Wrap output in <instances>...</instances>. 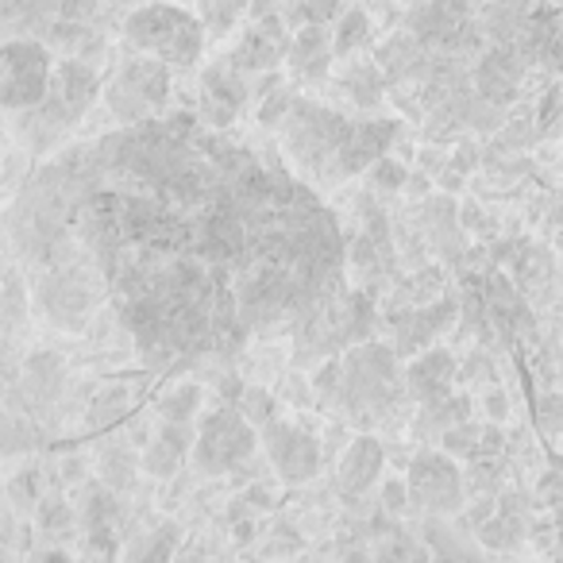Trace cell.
Instances as JSON below:
<instances>
[{
    "label": "cell",
    "mask_w": 563,
    "mask_h": 563,
    "mask_svg": "<svg viewBox=\"0 0 563 563\" xmlns=\"http://www.w3.org/2000/svg\"><path fill=\"white\" fill-rule=\"evenodd\" d=\"M9 243L55 329L86 332L109 301L151 363L298 329L352 266L306 181L194 117L58 151L9 205Z\"/></svg>",
    "instance_id": "obj_1"
},
{
    "label": "cell",
    "mask_w": 563,
    "mask_h": 563,
    "mask_svg": "<svg viewBox=\"0 0 563 563\" xmlns=\"http://www.w3.org/2000/svg\"><path fill=\"white\" fill-rule=\"evenodd\" d=\"M398 347L375 344V340L352 344L340 355V386L329 406L344 409L360 429H371L375 421L390 417L401 394H409V386L401 383L406 375L398 371Z\"/></svg>",
    "instance_id": "obj_2"
},
{
    "label": "cell",
    "mask_w": 563,
    "mask_h": 563,
    "mask_svg": "<svg viewBox=\"0 0 563 563\" xmlns=\"http://www.w3.org/2000/svg\"><path fill=\"white\" fill-rule=\"evenodd\" d=\"M282 147L294 163H301L317 181H347L352 174V143L360 124L313 101H294L278 124Z\"/></svg>",
    "instance_id": "obj_3"
},
{
    "label": "cell",
    "mask_w": 563,
    "mask_h": 563,
    "mask_svg": "<svg viewBox=\"0 0 563 563\" xmlns=\"http://www.w3.org/2000/svg\"><path fill=\"white\" fill-rule=\"evenodd\" d=\"M97 89H101V78L93 66H86L81 58H63L51 78V93L35 109H24V140L35 151H51L86 117L89 104L97 101Z\"/></svg>",
    "instance_id": "obj_4"
},
{
    "label": "cell",
    "mask_w": 563,
    "mask_h": 563,
    "mask_svg": "<svg viewBox=\"0 0 563 563\" xmlns=\"http://www.w3.org/2000/svg\"><path fill=\"white\" fill-rule=\"evenodd\" d=\"M371 324H375V301L367 290H340L324 301L321 309L306 317V321L294 329V360L309 363L321 360V355H340V347H352L371 340Z\"/></svg>",
    "instance_id": "obj_5"
},
{
    "label": "cell",
    "mask_w": 563,
    "mask_h": 563,
    "mask_svg": "<svg viewBox=\"0 0 563 563\" xmlns=\"http://www.w3.org/2000/svg\"><path fill=\"white\" fill-rule=\"evenodd\" d=\"M205 20L178 4H147L124 20V35L135 51L163 58L166 66H194L205 47Z\"/></svg>",
    "instance_id": "obj_6"
},
{
    "label": "cell",
    "mask_w": 563,
    "mask_h": 563,
    "mask_svg": "<svg viewBox=\"0 0 563 563\" xmlns=\"http://www.w3.org/2000/svg\"><path fill=\"white\" fill-rule=\"evenodd\" d=\"M104 101H109V112L120 124L155 120L158 109L170 101V70L155 55L128 58L117 78L109 81V89H104Z\"/></svg>",
    "instance_id": "obj_7"
},
{
    "label": "cell",
    "mask_w": 563,
    "mask_h": 563,
    "mask_svg": "<svg viewBox=\"0 0 563 563\" xmlns=\"http://www.w3.org/2000/svg\"><path fill=\"white\" fill-rule=\"evenodd\" d=\"M263 437H255V424L240 413L235 406H220L212 413L201 417L197 424V444H194V463L205 475H224L235 471L255 455V444Z\"/></svg>",
    "instance_id": "obj_8"
},
{
    "label": "cell",
    "mask_w": 563,
    "mask_h": 563,
    "mask_svg": "<svg viewBox=\"0 0 563 563\" xmlns=\"http://www.w3.org/2000/svg\"><path fill=\"white\" fill-rule=\"evenodd\" d=\"M55 63L51 51L35 40H9L0 51V101L9 112L35 109L51 93Z\"/></svg>",
    "instance_id": "obj_9"
},
{
    "label": "cell",
    "mask_w": 563,
    "mask_h": 563,
    "mask_svg": "<svg viewBox=\"0 0 563 563\" xmlns=\"http://www.w3.org/2000/svg\"><path fill=\"white\" fill-rule=\"evenodd\" d=\"M409 506L432 517L455 514L463 506V471L452 452H417L409 463Z\"/></svg>",
    "instance_id": "obj_10"
},
{
    "label": "cell",
    "mask_w": 563,
    "mask_h": 563,
    "mask_svg": "<svg viewBox=\"0 0 563 563\" xmlns=\"http://www.w3.org/2000/svg\"><path fill=\"white\" fill-rule=\"evenodd\" d=\"M263 448H266V460H271L274 475L282 483H309V478L321 471V440L313 432L298 429L290 421H266L263 424Z\"/></svg>",
    "instance_id": "obj_11"
},
{
    "label": "cell",
    "mask_w": 563,
    "mask_h": 563,
    "mask_svg": "<svg viewBox=\"0 0 563 563\" xmlns=\"http://www.w3.org/2000/svg\"><path fill=\"white\" fill-rule=\"evenodd\" d=\"M525 66H529V58L521 55V47H517L514 40H498L494 47H486L483 55L475 58V66H471L475 93L486 97L490 104H501V109H506V104L517 97V89H521Z\"/></svg>",
    "instance_id": "obj_12"
},
{
    "label": "cell",
    "mask_w": 563,
    "mask_h": 563,
    "mask_svg": "<svg viewBox=\"0 0 563 563\" xmlns=\"http://www.w3.org/2000/svg\"><path fill=\"white\" fill-rule=\"evenodd\" d=\"M63 383H66V371H63V360L47 347L32 352L24 360V378H12L9 383V398H24L27 409H20L24 417H40L43 409H51L63 394ZM16 409V406H12Z\"/></svg>",
    "instance_id": "obj_13"
},
{
    "label": "cell",
    "mask_w": 563,
    "mask_h": 563,
    "mask_svg": "<svg viewBox=\"0 0 563 563\" xmlns=\"http://www.w3.org/2000/svg\"><path fill=\"white\" fill-rule=\"evenodd\" d=\"M247 104V78L232 63L209 66L201 78V120L209 128H232Z\"/></svg>",
    "instance_id": "obj_14"
},
{
    "label": "cell",
    "mask_w": 563,
    "mask_h": 563,
    "mask_svg": "<svg viewBox=\"0 0 563 563\" xmlns=\"http://www.w3.org/2000/svg\"><path fill=\"white\" fill-rule=\"evenodd\" d=\"M455 313H460V306H455L452 298H437L417 309H406V313L394 321V332H398V344L394 347H398L401 360H413L424 347H432V340L455 321Z\"/></svg>",
    "instance_id": "obj_15"
},
{
    "label": "cell",
    "mask_w": 563,
    "mask_h": 563,
    "mask_svg": "<svg viewBox=\"0 0 563 563\" xmlns=\"http://www.w3.org/2000/svg\"><path fill=\"white\" fill-rule=\"evenodd\" d=\"M290 55V43H286V24L278 16H258V24L251 27L240 40V47L228 55V63L243 74H271L282 58Z\"/></svg>",
    "instance_id": "obj_16"
},
{
    "label": "cell",
    "mask_w": 563,
    "mask_h": 563,
    "mask_svg": "<svg viewBox=\"0 0 563 563\" xmlns=\"http://www.w3.org/2000/svg\"><path fill=\"white\" fill-rule=\"evenodd\" d=\"M483 294H486V329H490V336H501V340L529 336L532 317H529V309H525L517 286H509L501 274H486Z\"/></svg>",
    "instance_id": "obj_17"
},
{
    "label": "cell",
    "mask_w": 563,
    "mask_h": 563,
    "mask_svg": "<svg viewBox=\"0 0 563 563\" xmlns=\"http://www.w3.org/2000/svg\"><path fill=\"white\" fill-rule=\"evenodd\" d=\"M383 467H386V448L378 444V440L371 437V432L355 437L352 448H347L344 460H340V467H336V490H340V498H347V501L363 498V494H367L371 486L378 483Z\"/></svg>",
    "instance_id": "obj_18"
},
{
    "label": "cell",
    "mask_w": 563,
    "mask_h": 563,
    "mask_svg": "<svg viewBox=\"0 0 563 563\" xmlns=\"http://www.w3.org/2000/svg\"><path fill=\"white\" fill-rule=\"evenodd\" d=\"M455 383V355L448 347H424L421 355H413L406 367V386L409 398H417L421 406H437V401L452 398Z\"/></svg>",
    "instance_id": "obj_19"
},
{
    "label": "cell",
    "mask_w": 563,
    "mask_h": 563,
    "mask_svg": "<svg viewBox=\"0 0 563 563\" xmlns=\"http://www.w3.org/2000/svg\"><path fill=\"white\" fill-rule=\"evenodd\" d=\"M194 444H197L194 421H163V429L155 432V440L143 452V471L155 478H170L181 467V460L194 452Z\"/></svg>",
    "instance_id": "obj_20"
},
{
    "label": "cell",
    "mask_w": 563,
    "mask_h": 563,
    "mask_svg": "<svg viewBox=\"0 0 563 563\" xmlns=\"http://www.w3.org/2000/svg\"><path fill=\"white\" fill-rule=\"evenodd\" d=\"M332 58H336L332 32L324 24H317V20H306V27L290 40V55H286L290 70H298L301 78H324Z\"/></svg>",
    "instance_id": "obj_21"
},
{
    "label": "cell",
    "mask_w": 563,
    "mask_h": 563,
    "mask_svg": "<svg viewBox=\"0 0 563 563\" xmlns=\"http://www.w3.org/2000/svg\"><path fill=\"white\" fill-rule=\"evenodd\" d=\"M478 544L490 548V552H514V548H521L525 540V514L521 509H501L494 517H486L483 525L475 529Z\"/></svg>",
    "instance_id": "obj_22"
},
{
    "label": "cell",
    "mask_w": 563,
    "mask_h": 563,
    "mask_svg": "<svg viewBox=\"0 0 563 563\" xmlns=\"http://www.w3.org/2000/svg\"><path fill=\"white\" fill-rule=\"evenodd\" d=\"M128 406H132V390L128 386H109L93 398V406L86 409V424L89 429H112L117 421L128 417Z\"/></svg>",
    "instance_id": "obj_23"
},
{
    "label": "cell",
    "mask_w": 563,
    "mask_h": 563,
    "mask_svg": "<svg viewBox=\"0 0 563 563\" xmlns=\"http://www.w3.org/2000/svg\"><path fill=\"white\" fill-rule=\"evenodd\" d=\"M205 390L197 383H178L158 398V417L163 421H194L197 409H201Z\"/></svg>",
    "instance_id": "obj_24"
},
{
    "label": "cell",
    "mask_w": 563,
    "mask_h": 563,
    "mask_svg": "<svg viewBox=\"0 0 563 563\" xmlns=\"http://www.w3.org/2000/svg\"><path fill=\"white\" fill-rule=\"evenodd\" d=\"M344 89L352 93L355 104H375L386 89V74H383V66H378V58L375 63L352 66V70L344 74Z\"/></svg>",
    "instance_id": "obj_25"
},
{
    "label": "cell",
    "mask_w": 563,
    "mask_h": 563,
    "mask_svg": "<svg viewBox=\"0 0 563 563\" xmlns=\"http://www.w3.org/2000/svg\"><path fill=\"white\" fill-rule=\"evenodd\" d=\"M20 271L24 266H9V274H4V332H9V340L20 329V321L27 317V309H32V298H27L32 286H24Z\"/></svg>",
    "instance_id": "obj_26"
},
{
    "label": "cell",
    "mask_w": 563,
    "mask_h": 563,
    "mask_svg": "<svg viewBox=\"0 0 563 563\" xmlns=\"http://www.w3.org/2000/svg\"><path fill=\"white\" fill-rule=\"evenodd\" d=\"M332 40H336V58L352 55V51H360L363 43L371 40V20L363 9H347L344 16L336 20V32H332Z\"/></svg>",
    "instance_id": "obj_27"
},
{
    "label": "cell",
    "mask_w": 563,
    "mask_h": 563,
    "mask_svg": "<svg viewBox=\"0 0 563 563\" xmlns=\"http://www.w3.org/2000/svg\"><path fill=\"white\" fill-rule=\"evenodd\" d=\"M109 483H93L86 490V509H81V521H86V529H112V517L120 514V501L112 498L109 490H104Z\"/></svg>",
    "instance_id": "obj_28"
},
{
    "label": "cell",
    "mask_w": 563,
    "mask_h": 563,
    "mask_svg": "<svg viewBox=\"0 0 563 563\" xmlns=\"http://www.w3.org/2000/svg\"><path fill=\"white\" fill-rule=\"evenodd\" d=\"M486 448V429L483 424H471V421H460L452 429H444V452L452 455H463V460H478Z\"/></svg>",
    "instance_id": "obj_29"
},
{
    "label": "cell",
    "mask_w": 563,
    "mask_h": 563,
    "mask_svg": "<svg viewBox=\"0 0 563 563\" xmlns=\"http://www.w3.org/2000/svg\"><path fill=\"white\" fill-rule=\"evenodd\" d=\"M235 409H240L255 429H263L266 421L278 417V401H274V394L263 390V386H247V390L240 394V401H235Z\"/></svg>",
    "instance_id": "obj_30"
},
{
    "label": "cell",
    "mask_w": 563,
    "mask_h": 563,
    "mask_svg": "<svg viewBox=\"0 0 563 563\" xmlns=\"http://www.w3.org/2000/svg\"><path fill=\"white\" fill-rule=\"evenodd\" d=\"M101 478L112 486V490L132 486L135 483V455L128 452V448H109V452L101 455Z\"/></svg>",
    "instance_id": "obj_31"
},
{
    "label": "cell",
    "mask_w": 563,
    "mask_h": 563,
    "mask_svg": "<svg viewBox=\"0 0 563 563\" xmlns=\"http://www.w3.org/2000/svg\"><path fill=\"white\" fill-rule=\"evenodd\" d=\"M35 525H40L43 532H66L74 525V509L66 498H40V506H35Z\"/></svg>",
    "instance_id": "obj_32"
},
{
    "label": "cell",
    "mask_w": 563,
    "mask_h": 563,
    "mask_svg": "<svg viewBox=\"0 0 563 563\" xmlns=\"http://www.w3.org/2000/svg\"><path fill=\"white\" fill-rule=\"evenodd\" d=\"M243 4H247V0H205V27L217 32V35H224L228 27L240 20Z\"/></svg>",
    "instance_id": "obj_33"
},
{
    "label": "cell",
    "mask_w": 563,
    "mask_h": 563,
    "mask_svg": "<svg viewBox=\"0 0 563 563\" xmlns=\"http://www.w3.org/2000/svg\"><path fill=\"white\" fill-rule=\"evenodd\" d=\"M174 537H178V532L166 525V529H158V537H147V540H140V544L128 548V560H170Z\"/></svg>",
    "instance_id": "obj_34"
},
{
    "label": "cell",
    "mask_w": 563,
    "mask_h": 563,
    "mask_svg": "<svg viewBox=\"0 0 563 563\" xmlns=\"http://www.w3.org/2000/svg\"><path fill=\"white\" fill-rule=\"evenodd\" d=\"M40 498H43V475L40 471H20V475L9 483V501H16V506L32 509V506H40Z\"/></svg>",
    "instance_id": "obj_35"
},
{
    "label": "cell",
    "mask_w": 563,
    "mask_h": 563,
    "mask_svg": "<svg viewBox=\"0 0 563 563\" xmlns=\"http://www.w3.org/2000/svg\"><path fill=\"white\" fill-rule=\"evenodd\" d=\"M409 181V174H406V166L401 163H394V158H378L375 166H371V186L378 189V194H398L401 186Z\"/></svg>",
    "instance_id": "obj_36"
},
{
    "label": "cell",
    "mask_w": 563,
    "mask_h": 563,
    "mask_svg": "<svg viewBox=\"0 0 563 563\" xmlns=\"http://www.w3.org/2000/svg\"><path fill=\"white\" fill-rule=\"evenodd\" d=\"M294 109V97L286 93V89H274L271 97H266L263 104H258V124L263 128H274V124H282L286 120V112Z\"/></svg>",
    "instance_id": "obj_37"
},
{
    "label": "cell",
    "mask_w": 563,
    "mask_h": 563,
    "mask_svg": "<svg viewBox=\"0 0 563 563\" xmlns=\"http://www.w3.org/2000/svg\"><path fill=\"white\" fill-rule=\"evenodd\" d=\"M537 421L548 432H563V394H548L537 406Z\"/></svg>",
    "instance_id": "obj_38"
},
{
    "label": "cell",
    "mask_w": 563,
    "mask_h": 563,
    "mask_svg": "<svg viewBox=\"0 0 563 563\" xmlns=\"http://www.w3.org/2000/svg\"><path fill=\"white\" fill-rule=\"evenodd\" d=\"M301 20H317V24H329L340 12V0H301Z\"/></svg>",
    "instance_id": "obj_39"
},
{
    "label": "cell",
    "mask_w": 563,
    "mask_h": 563,
    "mask_svg": "<svg viewBox=\"0 0 563 563\" xmlns=\"http://www.w3.org/2000/svg\"><path fill=\"white\" fill-rule=\"evenodd\" d=\"M406 506H409V483L390 478V483L383 486V509H386V514H401Z\"/></svg>",
    "instance_id": "obj_40"
},
{
    "label": "cell",
    "mask_w": 563,
    "mask_h": 563,
    "mask_svg": "<svg viewBox=\"0 0 563 563\" xmlns=\"http://www.w3.org/2000/svg\"><path fill=\"white\" fill-rule=\"evenodd\" d=\"M378 555H383V560H398V555H406V560H424V555H429V548L409 544V540H401V532H398V540L378 548Z\"/></svg>",
    "instance_id": "obj_41"
},
{
    "label": "cell",
    "mask_w": 563,
    "mask_h": 563,
    "mask_svg": "<svg viewBox=\"0 0 563 563\" xmlns=\"http://www.w3.org/2000/svg\"><path fill=\"white\" fill-rule=\"evenodd\" d=\"M243 501H247V506L255 509V514H258V509H274V494L266 490V486H258V483L243 490Z\"/></svg>",
    "instance_id": "obj_42"
},
{
    "label": "cell",
    "mask_w": 563,
    "mask_h": 563,
    "mask_svg": "<svg viewBox=\"0 0 563 563\" xmlns=\"http://www.w3.org/2000/svg\"><path fill=\"white\" fill-rule=\"evenodd\" d=\"M475 163H478V151L471 147V143H463V147H455V155H452V166L460 174H467V170H475Z\"/></svg>",
    "instance_id": "obj_43"
},
{
    "label": "cell",
    "mask_w": 563,
    "mask_h": 563,
    "mask_svg": "<svg viewBox=\"0 0 563 563\" xmlns=\"http://www.w3.org/2000/svg\"><path fill=\"white\" fill-rule=\"evenodd\" d=\"M486 413H490V421H506V413H509L506 394H501V390H490V394H486Z\"/></svg>",
    "instance_id": "obj_44"
},
{
    "label": "cell",
    "mask_w": 563,
    "mask_h": 563,
    "mask_svg": "<svg viewBox=\"0 0 563 563\" xmlns=\"http://www.w3.org/2000/svg\"><path fill=\"white\" fill-rule=\"evenodd\" d=\"M63 478H66V483L81 478V460H66V463H63Z\"/></svg>",
    "instance_id": "obj_45"
},
{
    "label": "cell",
    "mask_w": 563,
    "mask_h": 563,
    "mask_svg": "<svg viewBox=\"0 0 563 563\" xmlns=\"http://www.w3.org/2000/svg\"><path fill=\"white\" fill-rule=\"evenodd\" d=\"M271 4H274V0H251V12H255V16H266V12H271Z\"/></svg>",
    "instance_id": "obj_46"
},
{
    "label": "cell",
    "mask_w": 563,
    "mask_h": 563,
    "mask_svg": "<svg viewBox=\"0 0 563 563\" xmlns=\"http://www.w3.org/2000/svg\"><path fill=\"white\" fill-rule=\"evenodd\" d=\"M560 552H563V525H560Z\"/></svg>",
    "instance_id": "obj_47"
}]
</instances>
